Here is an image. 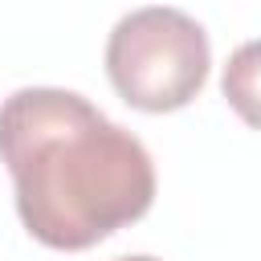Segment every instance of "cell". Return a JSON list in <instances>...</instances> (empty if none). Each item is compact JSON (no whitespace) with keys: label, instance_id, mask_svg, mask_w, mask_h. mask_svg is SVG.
<instances>
[{"label":"cell","instance_id":"1","mask_svg":"<svg viewBox=\"0 0 261 261\" xmlns=\"http://www.w3.org/2000/svg\"><path fill=\"white\" fill-rule=\"evenodd\" d=\"M0 163L33 241L82 253L135 224L155 204L147 147L90 98L29 86L0 102Z\"/></svg>","mask_w":261,"mask_h":261},{"label":"cell","instance_id":"2","mask_svg":"<svg viewBox=\"0 0 261 261\" xmlns=\"http://www.w3.org/2000/svg\"><path fill=\"white\" fill-rule=\"evenodd\" d=\"M212 45L196 16L151 4L126 12L106 41V77L114 94L143 114L184 110L208 82Z\"/></svg>","mask_w":261,"mask_h":261},{"label":"cell","instance_id":"3","mask_svg":"<svg viewBox=\"0 0 261 261\" xmlns=\"http://www.w3.org/2000/svg\"><path fill=\"white\" fill-rule=\"evenodd\" d=\"M220 90H224V102L237 110V118L261 130V41H245L232 49Z\"/></svg>","mask_w":261,"mask_h":261},{"label":"cell","instance_id":"4","mask_svg":"<svg viewBox=\"0 0 261 261\" xmlns=\"http://www.w3.org/2000/svg\"><path fill=\"white\" fill-rule=\"evenodd\" d=\"M118 261H155V257H118Z\"/></svg>","mask_w":261,"mask_h":261}]
</instances>
